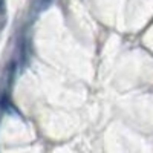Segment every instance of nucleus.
Returning a JSON list of instances; mask_svg holds the SVG:
<instances>
[{"label": "nucleus", "instance_id": "f257e3e1", "mask_svg": "<svg viewBox=\"0 0 153 153\" xmlns=\"http://www.w3.org/2000/svg\"><path fill=\"white\" fill-rule=\"evenodd\" d=\"M51 3H52V0H34V8L37 9V11H45Z\"/></svg>", "mask_w": 153, "mask_h": 153}, {"label": "nucleus", "instance_id": "f03ea898", "mask_svg": "<svg viewBox=\"0 0 153 153\" xmlns=\"http://www.w3.org/2000/svg\"><path fill=\"white\" fill-rule=\"evenodd\" d=\"M3 9H5V0H0V14L3 12Z\"/></svg>", "mask_w": 153, "mask_h": 153}]
</instances>
